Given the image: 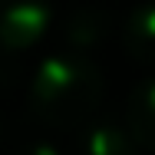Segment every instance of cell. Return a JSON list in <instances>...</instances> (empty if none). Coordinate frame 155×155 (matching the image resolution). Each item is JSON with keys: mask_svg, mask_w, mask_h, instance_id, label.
Segmentation results:
<instances>
[{"mask_svg": "<svg viewBox=\"0 0 155 155\" xmlns=\"http://www.w3.org/2000/svg\"><path fill=\"white\" fill-rule=\"evenodd\" d=\"M99 76L93 66L79 60H53L46 63L33 83V106L43 119L56 125H69L83 119L96 106Z\"/></svg>", "mask_w": 155, "mask_h": 155, "instance_id": "obj_1", "label": "cell"}, {"mask_svg": "<svg viewBox=\"0 0 155 155\" xmlns=\"http://www.w3.org/2000/svg\"><path fill=\"white\" fill-rule=\"evenodd\" d=\"M129 122H132V132L139 135V142L155 145V83H145L132 96Z\"/></svg>", "mask_w": 155, "mask_h": 155, "instance_id": "obj_4", "label": "cell"}, {"mask_svg": "<svg viewBox=\"0 0 155 155\" xmlns=\"http://www.w3.org/2000/svg\"><path fill=\"white\" fill-rule=\"evenodd\" d=\"M125 46L142 56V63H155V7L139 10L125 27Z\"/></svg>", "mask_w": 155, "mask_h": 155, "instance_id": "obj_3", "label": "cell"}, {"mask_svg": "<svg viewBox=\"0 0 155 155\" xmlns=\"http://www.w3.org/2000/svg\"><path fill=\"white\" fill-rule=\"evenodd\" d=\"M46 20V0H0V46H30L33 40H40Z\"/></svg>", "mask_w": 155, "mask_h": 155, "instance_id": "obj_2", "label": "cell"}]
</instances>
